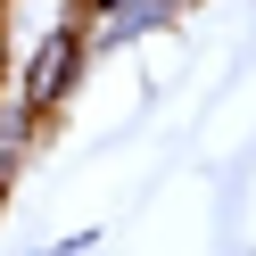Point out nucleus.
<instances>
[{
    "label": "nucleus",
    "mask_w": 256,
    "mask_h": 256,
    "mask_svg": "<svg viewBox=\"0 0 256 256\" xmlns=\"http://www.w3.org/2000/svg\"><path fill=\"white\" fill-rule=\"evenodd\" d=\"M91 8H108V0H74V25H83V17H91Z\"/></svg>",
    "instance_id": "7ed1b4c3"
},
{
    "label": "nucleus",
    "mask_w": 256,
    "mask_h": 256,
    "mask_svg": "<svg viewBox=\"0 0 256 256\" xmlns=\"http://www.w3.org/2000/svg\"><path fill=\"white\" fill-rule=\"evenodd\" d=\"M0 17H8V0H0Z\"/></svg>",
    "instance_id": "39448f33"
},
{
    "label": "nucleus",
    "mask_w": 256,
    "mask_h": 256,
    "mask_svg": "<svg viewBox=\"0 0 256 256\" xmlns=\"http://www.w3.org/2000/svg\"><path fill=\"white\" fill-rule=\"evenodd\" d=\"M0 206H8V182H0Z\"/></svg>",
    "instance_id": "20e7f679"
},
{
    "label": "nucleus",
    "mask_w": 256,
    "mask_h": 256,
    "mask_svg": "<svg viewBox=\"0 0 256 256\" xmlns=\"http://www.w3.org/2000/svg\"><path fill=\"white\" fill-rule=\"evenodd\" d=\"M83 66H91V42H83V25H50V34L34 42V58H25V74H17V100L34 108V116H58V108L74 100V83H83Z\"/></svg>",
    "instance_id": "f257e3e1"
},
{
    "label": "nucleus",
    "mask_w": 256,
    "mask_h": 256,
    "mask_svg": "<svg viewBox=\"0 0 256 256\" xmlns=\"http://www.w3.org/2000/svg\"><path fill=\"white\" fill-rule=\"evenodd\" d=\"M34 132H42V116L17 100V91H0V182H8V174L34 157Z\"/></svg>",
    "instance_id": "f03ea898"
}]
</instances>
